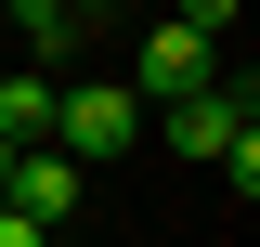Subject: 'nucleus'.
I'll return each mask as SVG.
<instances>
[{
    "label": "nucleus",
    "mask_w": 260,
    "mask_h": 247,
    "mask_svg": "<svg viewBox=\"0 0 260 247\" xmlns=\"http://www.w3.org/2000/svg\"><path fill=\"white\" fill-rule=\"evenodd\" d=\"M130 130H143V91H130V78H65V104H52V143L78 156V169L130 156Z\"/></svg>",
    "instance_id": "nucleus-1"
},
{
    "label": "nucleus",
    "mask_w": 260,
    "mask_h": 247,
    "mask_svg": "<svg viewBox=\"0 0 260 247\" xmlns=\"http://www.w3.org/2000/svg\"><path fill=\"white\" fill-rule=\"evenodd\" d=\"M143 78L130 91H156V104H182V91H208V65H221V39H195V26H143Z\"/></svg>",
    "instance_id": "nucleus-2"
},
{
    "label": "nucleus",
    "mask_w": 260,
    "mask_h": 247,
    "mask_svg": "<svg viewBox=\"0 0 260 247\" xmlns=\"http://www.w3.org/2000/svg\"><path fill=\"white\" fill-rule=\"evenodd\" d=\"M78 195H91V169H78L65 143H13V195H0V208H26V221H65Z\"/></svg>",
    "instance_id": "nucleus-3"
},
{
    "label": "nucleus",
    "mask_w": 260,
    "mask_h": 247,
    "mask_svg": "<svg viewBox=\"0 0 260 247\" xmlns=\"http://www.w3.org/2000/svg\"><path fill=\"white\" fill-rule=\"evenodd\" d=\"M0 26H13L26 65H65V52H78V0H0Z\"/></svg>",
    "instance_id": "nucleus-4"
},
{
    "label": "nucleus",
    "mask_w": 260,
    "mask_h": 247,
    "mask_svg": "<svg viewBox=\"0 0 260 247\" xmlns=\"http://www.w3.org/2000/svg\"><path fill=\"white\" fill-rule=\"evenodd\" d=\"M52 104L65 78H0V143H52Z\"/></svg>",
    "instance_id": "nucleus-5"
},
{
    "label": "nucleus",
    "mask_w": 260,
    "mask_h": 247,
    "mask_svg": "<svg viewBox=\"0 0 260 247\" xmlns=\"http://www.w3.org/2000/svg\"><path fill=\"white\" fill-rule=\"evenodd\" d=\"M234 13H247V0H169V26H195V39H221Z\"/></svg>",
    "instance_id": "nucleus-6"
},
{
    "label": "nucleus",
    "mask_w": 260,
    "mask_h": 247,
    "mask_svg": "<svg viewBox=\"0 0 260 247\" xmlns=\"http://www.w3.org/2000/svg\"><path fill=\"white\" fill-rule=\"evenodd\" d=\"M0 247H52V221H26V208H0Z\"/></svg>",
    "instance_id": "nucleus-7"
},
{
    "label": "nucleus",
    "mask_w": 260,
    "mask_h": 247,
    "mask_svg": "<svg viewBox=\"0 0 260 247\" xmlns=\"http://www.w3.org/2000/svg\"><path fill=\"white\" fill-rule=\"evenodd\" d=\"M0 195H13V143H0Z\"/></svg>",
    "instance_id": "nucleus-8"
}]
</instances>
